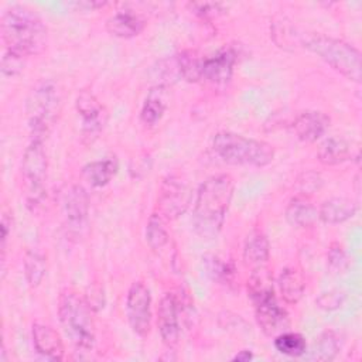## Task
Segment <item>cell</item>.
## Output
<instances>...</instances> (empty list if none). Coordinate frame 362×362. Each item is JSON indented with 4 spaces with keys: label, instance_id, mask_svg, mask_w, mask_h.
Masks as SVG:
<instances>
[{
    "label": "cell",
    "instance_id": "4316f807",
    "mask_svg": "<svg viewBox=\"0 0 362 362\" xmlns=\"http://www.w3.org/2000/svg\"><path fill=\"white\" fill-rule=\"evenodd\" d=\"M146 242L150 246L151 250L160 252L163 250L168 242H170V235L164 223V218L154 212L150 215L147 225H146Z\"/></svg>",
    "mask_w": 362,
    "mask_h": 362
},
{
    "label": "cell",
    "instance_id": "d4e9b609",
    "mask_svg": "<svg viewBox=\"0 0 362 362\" xmlns=\"http://www.w3.org/2000/svg\"><path fill=\"white\" fill-rule=\"evenodd\" d=\"M24 276L30 287H38L47 273V260L45 256L38 249L27 250L24 256Z\"/></svg>",
    "mask_w": 362,
    "mask_h": 362
},
{
    "label": "cell",
    "instance_id": "5b68a950",
    "mask_svg": "<svg viewBox=\"0 0 362 362\" xmlns=\"http://www.w3.org/2000/svg\"><path fill=\"white\" fill-rule=\"evenodd\" d=\"M211 148L222 161L232 165L262 168L269 165L274 158V148L270 143L233 132L214 134Z\"/></svg>",
    "mask_w": 362,
    "mask_h": 362
},
{
    "label": "cell",
    "instance_id": "9a60e30c",
    "mask_svg": "<svg viewBox=\"0 0 362 362\" xmlns=\"http://www.w3.org/2000/svg\"><path fill=\"white\" fill-rule=\"evenodd\" d=\"M331 119L320 110H305L294 117L291 129L298 140L304 143H314L321 139L328 127Z\"/></svg>",
    "mask_w": 362,
    "mask_h": 362
},
{
    "label": "cell",
    "instance_id": "83f0119b",
    "mask_svg": "<svg viewBox=\"0 0 362 362\" xmlns=\"http://www.w3.org/2000/svg\"><path fill=\"white\" fill-rule=\"evenodd\" d=\"M202 264L205 273L214 280L221 284H230L235 279V266L230 262H225L218 256L206 255L202 257Z\"/></svg>",
    "mask_w": 362,
    "mask_h": 362
},
{
    "label": "cell",
    "instance_id": "d590c367",
    "mask_svg": "<svg viewBox=\"0 0 362 362\" xmlns=\"http://www.w3.org/2000/svg\"><path fill=\"white\" fill-rule=\"evenodd\" d=\"M11 216L8 212H3L1 215V222H0V229H1V262H4V255H6V245L8 240V236L11 233Z\"/></svg>",
    "mask_w": 362,
    "mask_h": 362
},
{
    "label": "cell",
    "instance_id": "d6a6232c",
    "mask_svg": "<svg viewBox=\"0 0 362 362\" xmlns=\"http://www.w3.org/2000/svg\"><path fill=\"white\" fill-rule=\"evenodd\" d=\"M25 61H27L25 57L6 49L3 57H1V65H0L3 76H16V75H18L24 69Z\"/></svg>",
    "mask_w": 362,
    "mask_h": 362
},
{
    "label": "cell",
    "instance_id": "e0dca14e",
    "mask_svg": "<svg viewBox=\"0 0 362 362\" xmlns=\"http://www.w3.org/2000/svg\"><path fill=\"white\" fill-rule=\"evenodd\" d=\"M358 204L346 197H332L325 199L318 209V219L328 225H338L354 218Z\"/></svg>",
    "mask_w": 362,
    "mask_h": 362
},
{
    "label": "cell",
    "instance_id": "7c38bea8",
    "mask_svg": "<svg viewBox=\"0 0 362 362\" xmlns=\"http://www.w3.org/2000/svg\"><path fill=\"white\" fill-rule=\"evenodd\" d=\"M236 61L238 55L233 48H223L209 58H202L201 79L216 86L229 83Z\"/></svg>",
    "mask_w": 362,
    "mask_h": 362
},
{
    "label": "cell",
    "instance_id": "4dcf8cb0",
    "mask_svg": "<svg viewBox=\"0 0 362 362\" xmlns=\"http://www.w3.org/2000/svg\"><path fill=\"white\" fill-rule=\"evenodd\" d=\"M348 267L349 259L345 249L338 242H332L327 252V270L331 274H341L346 272Z\"/></svg>",
    "mask_w": 362,
    "mask_h": 362
},
{
    "label": "cell",
    "instance_id": "8fae6325",
    "mask_svg": "<svg viewBox=\"0 0 362 362\" xmlns=\"http://www.w3.org/2000/svg\"><path fill=\"white\" fill-rule=\"evenodd\" d=\"M253 305L256 322L267 337H276L277 334L287 331L290 318L287 311L277 303L274 293L256 300Z\"/></svg>",
    "mask_w": 362,
    "mask_h": 362
},
{
    "label": "cell",
    "instance_id": "ac0fdd59",
    "mask_svg": "<svg viewBox=\"0 0 362 362\" xmlns=\"http://www.w3.org/2000/svg\"><path fill=\"white\" fill-rule=\"evenodd\" d=\"M146 27V20L132 10L117 11L106 20V30L117 38L137 37Z\"/></svg>",
    "mask_w": 362,
    "mask_h": 362
},
{
    "label": "cell",
    "instance_id": "30bf717a",
    "mask_svg": "<svg viewBox=\"0 0 362 362\" xmlns=\"http://www.w3.org/2000/svg\"><path fill=\"white\" fill-rule=\"evenodd\" d=\"M76 112L81 116V136L85 143H92L103 132L107 122V110L98 98L88 89H82L75 100Z\"/></svg>",
    "mask_w": 362,
    "mask_h": 362
},
{
    "label": "cell",
    "instance_id": "6da1fadb",
    "mask_svg": "<svg viewBox=\"0 0 362 362\" xmlns=\"http://www.w3.org/2000/svg\"><path fill=\"white\" fill-rule=\"evenodd\" d=\"M233 191V178L225 173L211 175L199 185L192 211V226L198 236L214 239L219 235Z\"/></svg>",
    "mask_w": 362,
    "mask_h": 362
},
{
    "label": "cell",
    "instance_id": "52a82bcc",
    "mask_svg": "<svg viewBox=\"0 0 362 362\" xmlns=\"http://www.w3.org/2000/svg\"><path fill=\"white\" fill-rule=\"evenodd\" d=\"M48 160L44 141L30 140L21 160V177L25 188V199L30 206L41 202L45 195Z\"/></svg>",
    "mask_w": 362,
    "mask_h": 362
},
{
    "label": "cell",
    "instance_id": "cb8c5ba5",
    "mask_svg": "<svg viewBox=\"0 0 362 362\" xmlns=\"http://www.w3.org/2000/svg\"><path fill=\"white\" fill-rule=\"evenodd\" d=\"M165 109H167L165 86L156 85L148 90L143 102V106L140 110V119L144 124L154 126L161 120Z\"/></svg>",
    "mask_w": 362,
    "mask_h": 362
},
{
    "label": "cell",
    "instance_id": "ffe728a7",
    "mask_svg": "<svg viewBox=\"0 0 362 362\" xmlns=\"http://www.w3.org/2000/svg\"><path fill=\"white\" fill-rule=\"evenodd\" d=\"M242 255L245 264L252 270L266 266L270 257V243L267 236L259 229L252 230L245 239Z\"/></svg>",
    "mask_w": 362,
    "mask_h": 362
},
{
    "label": "cell",
    "instance_id": "74e56055",
    "mask_svg": "<svg viewBox=\"0 0 362 362\" xmlns=\"http://www.w3.org/2000/svg\"><path fill=\"white\" fill-rule=\"evenodd\" d=\"M250 359H253V354H252L250 349H242V351H239V352L232 358V361H238V362H247V361H250Z\"/></svg>",
    "mask_w": 362,
    "mask_h": 362
},
{
    "label": "cell",
    "instance_id": "7a4b0ae2",
    "mask_svg": "<svg viewBox=\"0 0 362 362\" xmlns=\"http://www.w3.org/2000/svg\"><path fill=\"white\" fill-rule=\"evenodd\" d=\"M1 37L6 49L28 58L45 49L48 31L37 13L11 6L1 16Z\"/></svg>",
    "mask_w": 362,
    "mask_h": 362
},
{
    "label": "cell",
    "instance_id": "3957f363",
    "mask_svg": "<svg viewBox=\"0 0 362 362\" xmlns=\"http://www.w3.org/2000/svg\"><path fill=\"white\" fill-rule=\"evenodd\" d=\"M58 317L65 337L76 352H90L95 346L96 327L93 308L88 300L71 288L61 291Z\"/></svg>",
    "mask_w": 362,
    "mask_h": 362
},
{
    "label": "cell",
    "instance_id": "2e32d148",
    "mask_svg": "<svg viewBox=\"0 0 362 362\" xmlns=\"http://www.w3.org/2000/svg\"><path fill=\"white\" fill-rule=\"evenodd\" d=\"M34 349L49 361H62L65 355L64 342L59 334L49 325L35 322L31 329Z\"/></svg>",
    "mask_w": 362,
    "mask_h": 362
},
{
    "label": "cell",
    "instance_id": "8d00e7d4",
    "mask_svg": "<svg viewBox=\"0 0 362 362\" xmlns=\"http://www.w3.org/2000/svg\"><path fill=\"white\" fill-rule=\"evenodd\" d=\"M74 7L76 8H81V10H85V11H92V10H96V8H100L103 6H106L107 3L106 1H98V0H82V1H74L71 3Z\"/></svg>",
    "mask_w": 362,
    "mask_h": 362
},
{
    "label": "cell",
    "instance_id": "9c48e42d",
    "mask_svg": "<svg viewBox=\"0 0 362 362\" xmlns=\"http://www.w3.org/2000/svg\"><path fill=\"white\" fill-rule=\"evenodd\" d=\"M126 317L132 331L146 338L151 329V294L143 281H133L126 297Z\"/></svg>",
    "mask_w": 362,
    "mask_h": 362
},
{
    "label": "cell",
    "instance_id": "4fadbf2b",
    "mask_svg": "<svg viewBox=\"0 0 362 362\" xmlns=\"http://www.w3.org/2000/svg\"><path fill=\"white\" fill-rule=\"evenodd\" d=\"M157 327L161 341L168 348H174L181 335L180 320H178V300L175 294L165 293L157 308Z\"/></svg>",
    "mask_w": 362,
    "mask_h": 362
},
{
    "label": "cell",
    "instance_id": "5bb4252c",
    "mask_svg": "<svg viewBox=\"0 0 362 362\" xmlns=\"http://www.w3.org/2000/svg\"><path fill=\"white\" fill-rule=\"evenodd\" d=\"M64 215L66 223L74 230H81L86 225L89 216V195L82 185L74 184L65 192Z\"/></svg>",
    "mask_w": 362,
    "mask_h": 362
},
{
    "label": "cell",
    "instance_id": "836d02e7",
    "mask_svg": "<svg viewBox=\"0 0 362 362\" xmlns=\"http://www.w3.org/2000/svg\"><path fill=\"white\" fill-rule=\"evenodd\" d=\"M189 10L202 20H212L225 13V6L222 3H209V1H194L188 3Z\"/></svg>",
    "mask_w": 362,
    "mask_h": 362
},
{
    "label": "cell",
    "instance_id": "e575fe53",
    "mask_svg": "<svg viewBox=\"0 0 362 362\" xmlns=\"http://www.w3.org/2000/svg\"><path fill=\"white\" fill-rule=\"evenodd\" d=\"M344 301H345V294L342 291L331 290V291L321 293L315 300V304L321 310L332 311V310H338L344 304Z\"/></svg>",
    "mask_w": 362,
    "mask_h": 362
},
{
    "label": "cell",
    "instance_id": "f1b7e54d",
    "mask_svg": "<svg viewBox=\"0 0 362 362\" xmlns=\"http://www.w3.org/2000/svg\"><path fill=\"white\" fill-rule=\"evenodd\" d=\"M274 348L283 355L297 358L305 354L307 342L305 338L298 332L283 331L274 337Z\"/></svg>",
    "mask_w": 362,
    "mask_h": 362
},
{
    "label": "cell",
    "instance_id": "f546056e",
    "mask_svg": "<svg viewBox=\"0 0 362 362\" xmlns=\"http://www.w3.org/2000/svg\"><path fill=\"white\" fill-rule=\"evenodd\" d=\"M341 351V338L332 331L327 329L320 334L314 345V358L318 361H332Z\"/></svg>",
    "mask_w": 362,
    "mask_h": 362
},
{
    "label": "cell",
    "instance_id": "7402d4cb",
    "mask_svg": "<svg viewBox=\"0 0 362 362\" xmlns=\"http://www.w3.org/2000/svg\"><path fill=\"white\" fill-rule=\"evenodd\" d=\"M317 157L325 165H338L352 157V148L344 137L331 136L320 144Z\"/></svg>",
    "mask_w": 362,
    "mask_h": 362
},
{
    "label": "cell",
    "instance_id": "ba28073f",
    "mask_svg": "<svg viewBox=\"0 0 362 362\" xmlns=\"http://www.w3.org/2000/svg\"><path fill=\"white\" fill-rule=\"evenodd\" d=\"M192 201V191L185 180L180 175H167L158 189V214L174 221L185 214Z\"/></svg>",
    "mask_w": 362,
    "mask_h": 362
},
{
    "label": "cell",
    "instance_id": "d6986e66",
    "mask_svg": "<svg viewBox=\"0 0 362 362\" xmlns=\"http://www.w3.org/2000/svg\"><path fill=\"white\" fill-rule=\"evenodd\" d=\"M284 218L293 228L305 229L314 226L318 219V211L307 197L296 195L288 201L284 211Z\"/></svg>",
    "mask_w": 362,
    "mask_h": 362
},
{
    "label": "cell",
    "instance_id": "484cf974",
    "mask_svg": "<svg viewBox=\"0 0 362 362\" xmlns=\"http://www.w3.org/2000/svg\"><path fill=\"white\" fill-rule=\"evenodd\" d=\"M301 37L303 34H298L296 27L286 17L272 23V38L280 48L293 49L297 45H301Z\"/></svg>",
    "mask_w": 362,
    "mask_h": 362
},
{
    "label": "cell",
    "instance_id": "603a6c76",
    "mask_svg": "<svg viewBox=\"0 0 362 362\" xmlns=\"http://www.w3.org/2000/svg\"><path fill=\"white\" fill-rule=\"evenodd\" d=\"M119 164L116 157H107L103 160L90 161L82 168L83 178L95 188H102L107 185L115 174L117 173Z\"/></svg>",
    "mask_w": 362,
    "mask_h": 362
},
{
    "label": "cell",
    "instance_id": "44dd1931",
    "mask_svg": "<svg viewBox=\"0 0 362 362\" xmlns=\"http://www.w3.org/2000/svg\"><path fill=\"white\" fill-rule=\"evenodd\" d=\"M277 286L281 298L288 304H297L305 291V280L300 270L296 267H286L280 272Z\"/></svg>",
    "mask_w": 362,
    "mask_h": 362
},
{
    "label": "cell",
    "instance_id": "8992f818",
    "mask_svg": "<svg viewBox=\"0 0 362 362\" xmlns=\"http://www.w3.org/2000/svg\"><path fill=\"white\" fill-rule=\"evenodd\" d=\"M301 45L346 79L361 82L362 57L361 51L352 44L325 34H307L301 37Z\"/></svg>",
    "mask_w": 362,
    "mask_h": 362
},
{
    "label": "cell",
    "instance_id": "1f68e13d",
    "mask_svg": "<svg viewBox=\"0 0 362 362\" xmlns=\"http://www.w3.org/2000/svg\"><path fill=\"white\" fill-rule=\"evenodd\" d=\"M322 185H324V180L321 174L313 170H307L301 173L296 181V188L298 191V195H303V197L313 195L314 192L320 191Z\"/></svg>",
    "mask_w": 362,
    "mask_h": 362
},
{
    "label": "cell",
    "instance_id": "277c9868",
    "mask_svg": "<svg viewBox=\"0 0 362 362\" xmlns=\"http://www.w3.org/2000/svg\"><path fill=\"white\" fill-rule=\"evenodd\" d=\"M62 107V90L52 79L38 81L30 90L25 112L31 140L44 141L54 129Z\"/></svg>",
    "mask_w": 362,
    "mask_h": 362
}]
</instances>
